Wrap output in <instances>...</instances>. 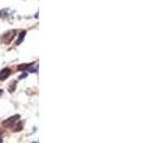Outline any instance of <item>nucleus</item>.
Returning a JSON list of instances; mask_svg holds the SVG:
<instances>
[{"label":"nucleus","mask_w":158,"mask_h":143,"mask_svg":"<svg viewBox=\"0 0 158 143\" xmlns=\"http://www.w3.org/2000/svg\"><path fill=\"white\" fill-rule=\"evenodd\" d=\"M32 143H37V142H32Z\"/></svg>","instance_id":"11"},{"label":"nucleus","mask_w":158,"mask_h":143,"mask_svg":"<svg viewBox=\"0 0 158 143\" xmlns=\"http://www.w3.org/2000/svg\"><path fill=\"white\" fill-rule=\"evenodd\" d=\"M14 36H16V30H10L8 32H6V33L1 37V42H2L4 44H8V43L13 39Z\"/></svg>","instance_id":"1"},{"label":"nucleus","mask_w":158,"mask_h":143,"mask_svg":"<svg viewBox=\"0 0 158 143\" xmlns=\"http://www.w3.org/2000/svg\"><path fill=\"white\" fill-rule=\"evenodd\" d=\"M31 67V64H20V66H18V69L19 70H21V69H29Z\"/></svg>","instance_id":"7"},{"label":"nucleus","mask_w":158,"mask_h":143,"mask_svg":"<svg viewBox=\"0 0 158 143\" xmlns=\"http://www.w3.org/2000/svg\"><path fill=\"white\" fill-rule=\"evenodd\" d=\"M2 96V90H0V97Z\"/></svg>","instance_id":"9"},{"label":"nucleus","mask_w":158,"mask_h":143,"mask_svg":"<svg viewBox=\"0 0 158 143\" xmlns=\"http://www.w3.org/2000/svg\"><path fill=\"white\" fill-rule=\"evenodd\" d=\"M20 118V116L19 115H16V116H12L11 118H8V119H6L2 124H4V127H12L13 124H16V122H18V119Z\"/></svg>","instance_id":"2"},{"label":"nucleus","mask_w":158,"mask_h":143,"mask_svg":"<svg viewBox=\"0 0 158 143\" xmlns=\"http://www.w3.org/2000/svg\"><path fill=\"white\" fill-rule=\"evenodd\" d=\"M10 74H11V70H10L8 68H5V69H2V70L0 72V80H1V81L6 80V79L10 76Z\"/></svg>","instance_id":"3"},{"label":"nucleus","mask_w":158,"mask_h":143,"mask_svg":"<svg viewBox=\"0 0 158 143\" xmlns=\"http://www.w3.org/2000/svg\"><path fill=\"white\" fill-rule=\"evenodd\" d=\"M25 33H26V31H21V32L19 33V37H18V39H17V42H16L17 45H19V44L23 42V39H24V37H25Z\"/></svg>","instance_id":"4"},{"label":"nucleus","mask_w":158,"mask_h":143,"mask_svg":"<svg viewBox=\"0 0 158 143\" xmlns=\"http://www.w3.org/2000/svg\"><path fill=\"white\" fill-rule=\"evenodd\" d=\"M16 86H17V81H12V84L10 85L8 92H10V93H13V92H14V88H16Z\"/></svg>","instance_id":"5"},{"label":"nucleus","mask_w":158,"mask_h":143,"mask_svg":"<svg viewBox=\"0 0 158 143\" xmlns=\"http://www.w3.org/2000/svg\"><path fill=\"white\" fill-rule=\"evenodd\" d=\"M0 143H2V139L1 137H0Z\"/></svg>","instance_id":"10"},{"label":"nucleus","mask_w":158,"mask_h":143,"mask_svg":"<svg viewBox=\"0 0 158 143\" xmlns=\"http://www.w3.org/2000/svg\"><path fill=\"white\" fill-rule=\"evenodd\" d=\"M25 76H26V74H21V75H20V79H23V78H25Z\"/></svg>","instance_id":"8"},{"label":"nucleus","mask_w":158,"mask_h":143,"mask_svg":"<svg viewBox=\"0 0 158 143\" xmlns=\"http://www.w3.org/2000/svg\"><path fill=\"white\" fill-rule=\"evenodd\" d=\"M13 128H14V129H13L14 131H20V130L23 129V123H21V122H19V123H18L17 125H14Z\"/></svg>","instance_id":"6"}]
</instances>
